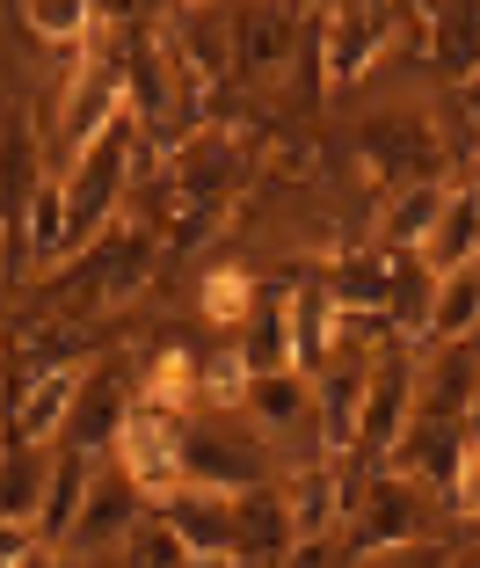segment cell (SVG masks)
Instances as JSON below:
<instances>
[{
	"label": "cell",
	"mask_w": 480,
	"mask_h": 568,
	"mask_svg": "<svg viewBox=\"0 0 480 568\" xmlns=\"http://www.w3.org/2000/svg\"><path fill=\"white\" fill-rule=\"evenodd\" d=\"M480 335V263L437 277L430 300V328H422V351H445V343H473Z\"/></svg>",
	"instance_id": "cell-16"
},
{
	"label": "cell",
	"mask_w": 480,
	"mask_h": 568,
	"mask_svg": "<svg viewBox=\"0 0 480 568\" xmlns=\"http://www.w3.org/2000/svg\"><path fill=\"white\" fill-rule=\"evenodd\" d=\"M437 503L430 488L400 481V474H365V481H349V510H343V561H379V554H400V547H422L430 532Z\"/></svg>",
	"instance_id": "cell-2"
},
{
	"label": "cell",
	"mask_w": 480,
	"mask_h": 568,
	"mask_svg": "<svg viewBox=\"0 0 480 568\" xmlns=\"http://www.w3.org/2000/svg\"><path fill=\"white\" fill-rule=\"evenodd\" d=\"M183 423L190 416H161V408H132V423L116 430V445H110V467L124 474V481L139 488V496L161 510V503H175L183 496Z\"/></svg>",
	"instance_id": "cell-6"
},
{
	"label": "cell",
	"mask_w": 480,
	"mask_h": 568,
	"mask_svg": "<svg viewBox=\"0 0 480 568\" xmlns=\"http://www.w3.org/2000/svg\"><path fill=\"white\" fill-rule=\"evenodd\" d=\"M415 379H422V351H415V343L379 351V365H371V379H365V408H357V445H349V459H365L371 474L394 459V445L415 423Z\"/></svg>",
	"instance_id": "cell-4"
},
{
	"label": "cell",
	"mask_w": 480,
	"mask_h": 568,
	"mask_svg": "<svg viewBox=\"0 0 480 568\" xmlns=\"http://www.w3.org/2000/svg\"><path fill=\"white\" fill-rule=\"evenodd\" d=\"M161 532L190 554V561H233V496H212V488H183L175 503L153 510Z\"/></svg>",
	"instance_id": "cell-11"
},
{
	"label": "cell",
	"mask_w": 480,
	"mask_h": 568,
	"mask_svg": "<svg viewBox=\"0 0 480 568\" xmlns=\"http://www.w3.org/2000/svg\"><path fill=\"white\" fill-rule=\"evenodd\" d=\"M314 16H298V8H233V73H248V81L269 88L292 59H306Z\"/></svg>",
	"instance_id": "cell-8"
},
{
	"label": "cell",
	"mask_w": 480,
	"mask_h": 568,
	"mask_svg": "<svg viewBox=\"0 0 480 568\" xmlns=\"http://www.w3.org/2000/svg\"><path fill=\"white\" fill-rule=\"evenodd\" d=\"M139 379H146V365H139V357H124V351L81 365L73 416H67V437H59V445H67V452H88V459H110L116 430H124V423H132V408H139Z\"/></svg>",
	"instance_id": "cell-3"
},
{
	"label": "cell",
	"mask_w": 480,
	"mask_h": 568,
	"mask_svg": "<svg viewBox=\"0 0 480 568\" xmlns=\"http://www.w3.org/2000/svg\"><path fill=\"white\" fill-rule=\"evenodd\" d=\"M466 263H480V190L451 183L445 212H437L430 241H422V270H430V277H451V270H466Z\"/></svg>",
	"instance_id": "cell-12"
},
{
	"label": "cell",
	"mask_w": 480,
	"mask_h": 568,
	"mask_svg": "<svg viewBox=\"0 0 480 568\" xmlns=\"http://www.w3.org/2000/svg\"><path fill=\"white\" fill-rule=\"evenodd\" d=\"M167 51L190 81L218 88L233 73V8H167Z\"/></svg>",
	"instance_id": "cell-10"
},
{
	"label": "cell",
	"mask_w": 480,
	"mask_h": 568,
	"mask_svg": "<svg viewBox=\"0 0 480 568\" xmlns=\"http://www.w3.org/2000/svg\"><path fill=\"white\" fill-rule=\"evenodd\" d=\"M88 481H95V459L59 445V459H51V488H44V510H37V539H44V547H67L73 518H81Z\"/></svg>",
	"instance_id": "cell-17"
},
{
	"label": "cell",
	"mask_w": 480,
	"mask_h": 568,
	"mask_svg": "<svg viewBox=\"0 0 480 568\" xmlns=\"http://www.w3.org/2000/svg\"><path fill=\"white\" fill-rule=\"evenodd\" d=\"M139 408H161V416H190L197 408V357L190 351H161L139 379Z\"/></svg>",
	"instance_id": "cell-19"
},
{
	"label": "cell",
	"mask_w": 480,
	"mask_h": 568,
	"mask_svg": "<svg viewBox=\"0 0 480 568\" xmlns=\"http://www.w3.org/2000/svg\"><path fill=\"white\" fill-rule=\"evenodd\" d=\"M466 445H480V394H473V408H466Z\"/></svg>",
	"instance_id": "cell-22"
},
{
	"label": "cell",
	"mask_w": 480,
	"mask_h": 568,
	"mask_svg": "<svg viewBox=\"0 0 480 568\" xmlns=\"http://www.w3.org/2000/svg\"><path fill=\"white\" fill-rule=\"evenodd\" d=\"M51 459H59V445H16V437H0V525H30L37 532V510H44V488H51Z\"/></svg>",
	"instance_id": "cell-13"
},
{
	"label": "cell",
	"mask_w": 480,
	"mask_h": 568,
	"mask_svg": "<svg viewBox=\"0 0 480 568\" xmlns=\"http://www.w3.org/2000/svg\"><path fill=\"white\" fill-rule=\"evenodd\" d=\"M16 568H81V561H73V554H59V547H30Z\"/></svg>",
	"instance_id": "cell-20"
},
{
	"label": "cell",
	"mask_w": 480,
	"mask_h": 568,
	"mask_svg": "<svg viewBox=\"0 0 480 568\" xmlns=\"http://www.w3.org/2000/svg\"><path fill=\"white\" fill-rule=\"evenodd\" d=\"M451 568H480V539L473 547H451Z\"/></svg>",
	"instance_id": "cell-21"
},
{
	"label": "cell",
	"mask_w": 480,
	"mask_h": 568,
	"mask_svg": "<svg viewBox=\"0 0 480 568\" xmlns=\"http://www.w3.org/2000/svg\"><path fill=\"white\" fill-rule=\"evenodd\" d=\"M408 8H320V81L328 88H357L365 73H379V59L394 51V22Z\"/></svg>",
	"instance_id": "cell-7"
},
{
	"label": "cell",
	"mask_w": 480,
	"mask_h": 568,
	"mask_svg": "<svg viewBox=\"0 0 480 568\" xmlns=\"http://www.w3.org/2000/svg\"><path fill=\"white\" fill-rule=\"evenodd\" d=\"M183 481L212 496H248V488H284V452L255 430L248 416H190L183 423Z\"/></svg>",
	"instance_id": "cell-1"
},
{
	"label": "cell",
	"mask_w": 480,
	"mask_h": 568,
	"mask_svg": "<svg viewBox=\"0 0 480 568\" xmlns=\"http://www.w3.org/2000/svg\"><path fill=\"white\" fill-rule=\"evenodd\" d=\"M153 525V503L139 496L124 474L110 467V459H95V481H88V496H81V518H73V532H67V547L59 554H73V561H116V554L132 547L139 532Z\"/></svg>",
	"instance_id": "cell-5"
},
{
	"label": "cell",
	"mask_w": 480,
	"mask_h": 568,
	"mask_svg": "<svg viewBox=\"0 0 480 568\" xmlns=\"http://www.w3.org/2000/svg\"><path fill=\"white\" fill-rule=\"evenodd\" d=\"M73 386H81V365H30L22 379L0 386L8 402V437L16 445H59L73 416Z\"/></svg>",
	"instance_id": "cell-9"
},
{
	"label": "cell",
	"mask_w": 480,
	"mask_h": 568,
	"mask_svg": "<svg viewBox=\"0 0 480 568\" xmlns=\"http://www.w3.org/2000/svg\"><path fill=\"white\" fill-rule=\"evenodd\" d=\"M233 357L248 365V379H277V372H298L292 365V306L284 300H263L248 321H241V335H233Z\"/></svg>",
	"instance_id": "cell-15"
},
{
	"label": "cell",
	"mask_w": 480,
	"mask_h": 568,
	"mask_svg": "<svg viewBox=\"0 0 480 568\" xmlns=\"http://www.w3.org/2000/svg\"><path fill=\"white\" fill-rule=\"evenodd\" d=\"M255 306H263V284L248 277V263H218V270L197 277V314L212 321V328L241 335V321H248Z\"/></svg>",
	"instance_id": "cell-18"
},
{
	"label": "cell",
	"mask_w": 480,
	"mask_h": 568,
	"mask_svg": "<svg viewBox=\"0 0 480 568\" xmlns=\"http://www.w3.org/2000/svg\"><path fill=\"white\" fill-rule=\"evenodd\" d=\"M422 44H430L437 73H451L459 88L480 81V8H415Z\"/></svg>",
	"instance_id": "cell-14"
}]
</instances>
